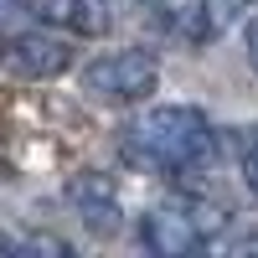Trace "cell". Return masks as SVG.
I'll list each match as a JSON object with an SVG mask.
<instances>
[{"label":"cell","mask_w":258,"mask_h":258,"mask_svg":"<svg viewBox=\"0 0 258 258\" xmlns=\"http://www.w3.org/2000/svg\"><path fill=\"white\" fill-rule=\"evenodd\" d=\"M207 150H212V119L202 109H191V103L150 109L124 129V155L145 170H160V176L191 170Z\"/></svg>","instance_id":"obj_1"},{"label":"cell","mask_w":258,"mask_h":258,"mask_svg":"<svg viewBox=\"0 0 258 258\" xmlns=\"http://www.w3.org/2000/svg\"><path fill=\"white\" fill-rule=\"evenodd\" d=\"M155 83H160V68L150 52H109L83 68V88L103 103H140L155 93Z\"/></svg>","instance_id":"obj_2"},{"label":"cell","mask_w":258,"mask_h":258,"mask_svg":"<svg viewBox=\"0 0 258 258\" xmlns=\"http://www.w3.org/2000/svg\"><path fill=\"white\" fill-rule=\"evenodd\" d=\"M212 227H217V212H207V207H155L140 222V238L150 253L181 258V253H197L212 238Z\"/></svg>","instance_id":"obj_3"},{"label":"cell","mask_w":258,"mask_h":258,"mask_svg":"<svg viewBox=\"0 0 258 258\" xmlns=\"http://www.w3.org/2000/svg\"><path fill=\"white\" fill-rule=\"evenodd\" d=\"M0 62H6V73H16V78L41 83V78L68 73L73 47L62 36H52V31H16V36L0 41Z\"/></svg>","instance_id":"obj_4"},{"label":"cell","mask_w":258,"mask_h":258,"mask_svg":"<svg viewBox=\"0 0 258 258\" xmlns=\"http://www.w3.org/2000/svg\"><path fill=\"white\" fill-rule=\"evenodd\" d=\"M68 202H73V212L93 232H103V238L119 227V186H114V176H103V170H78L68 181Z\"/></svg>","instance_id":"obj_5"},{"label":"cell","mask_w":258,"mask_h":258,"mask_svg":"<svg viewBox=\"0 0 258 258\" xmlns=\"http://www.w3.org/2000/svg\"><path fill=\"white\" fill-rule=\"evenodd\" d=\"M114 6L119 0H68V21L83 36H103L114 26Z\"/></svg>","instance_id":"obj_6"},{"label":"cell","mask_w":258,"mask_h":258,"mask_svg":"<svg viewBox=\"0 0 258 258\" xmlns=\"http://www.w3.org/2000/svg\"><path fill=\"white\" fill-rule=\"evenodd\" d=\"M243 181H248V191L258 197V129H253V140H248V150H243Z\"/></svg>","instance_id":"obj_7"},{"label":"cell","mask_w":258,"mask_h":258,"mask_svg":"<svg viewBox=\"0 0 258 258\" xmlns=\"http://www.w3.org/2000/svg\"><path fill=\"white\" fill-rule=\"evenodd\" d=\"M248 62H253V68H258V21H253V26H248Z\"/></svg>","instance_id":"obj_8"}]
</instances>
